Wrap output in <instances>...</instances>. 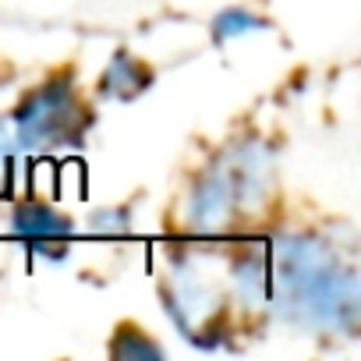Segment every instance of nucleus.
Wrapping results in <instances>:
<instances>
[{
	"label": "nucleus",
	"instance_id": "nucleus-2",
	"mask_svg": "<svg viewBox=\"0 0 361 361\" xmlns=\"http://www.w3.org/2000/svg\"><path fill=\"white\" fill-rule=\"evenodd\" d=\"M273 195V156L262 142L241 138L192 177L185 195V227L199 238L238 231L245 209L255 213Z\"/></svg>",
	"mask_w": 361,
	"mask_h": 361
},
{
	"label": "nucleus",
	"instance_id": "nucleus-3",
	"mask_svg": "<svg viewBox=\"0 0 361 361\" xmlns=\"http://www.w3.org/2000/svg\"><path fill=\"white\" fill-rule=\"evenodd\" d=\"M8 117L15 124V138H18L22 152L75 149L85 142V135L96 121L71 68H57L43 82L25 89Z\"/></svg>",
	"mask_w": 361,
	"mask_h": 361
},
{
	"label": "nucleus",
	"instance_id": "nucleus-1",
	"mask_svg": "<svg viewBox=\"0 0 361 361\" xmlns=\"http://www.w3.org/2000/svg\"><path fill=\"white\" fill-rule=\"evenodd\" d=\"M269 305L298 329L354 336L361 322L357 269L326 238L287 231L269 248Z\"/></svg>",
	"mask_w": 361,
	"mask_h": 361
},
{
	"label": "nucleus",
	"instance_id": "nucleus-5",
	"mask_svg": "<svg viewBox=\"0 0 361 361\" xmlns=\"http://www.w3.org/2000/svg\"><path fill=\"white\" fill-rule=\"evenodd\" d=\"M11 234L18 241H25L29 252H36V255L64 259L68 248H71V241H75V224L57 206H50L47 199L25 195L11 209Z\"/></svg>",
	"mask_w": 361,
	"mask_h": 361
},
{
	"label": "nucleus",
	"instance_id": "nucleus-11",
	"mask_svg": "<svg viewBox=\"0 0 361 361\" xmlns=\"http://www.w3.org/2000/svg\"><path fill=\"white\" fill-rule=\"evenodd\" d=\"M18 138H15V124H11V117L8 114H0V166L4 170H11V163L18 159Z\"/></svg>",
	"mask_w": 361,
	"mask_h": 361
},
{
	"label": "nucleus",
	"instance_id": "nucleus-9",
	"mask_svg": "<svg viewBox=\"0 0 361 361\" xmlns=\"http://www.w3.org/2000/svg\"><path fill=\"white\" fill-rule=\"evenodd\" d=\"M266 25H269V18H262V15H255V11H248V8H227V11H220V15L213 18L209 36H213L216 47H224V43H231L234 36L259 32V29H266Z\"/></svg>",
	"mask_w": 361,
	"mask_h": 361
},
{
	"label": "nucleus",
	"instance_id": "nucleus-6",
	"mask_svg": "<svg viewBox=\"0 0 361 361\" xmlns=\"http://www.w3.org/2000/svg\"><path fill=\"white\" fill-rule=\"evenodd\" d=\"M231 273V298L245 308L269 305V248L262 241H245L227 259Z\"/></svg>",
	"mask_w": 361,
	"mask_h": 361
},
{
	"label": "nucleus",
	"instance_id": "nucleus-8",
	"mask_svg": "<svg viewBox=\"0 0 361 361\" xmlns=\"http://www.w3.org/2000/svg\"><path fill=\"white\" fill-rule=\"evenodd\" d=\"M106 354L117 357V361H142V357H163V343L138 322H117L110 343H106Z\"/></svg>",
	"mask_w": 361,
	"mask_h": 361
},
{
	"label": "nucleus",
	"instance_id": "nucleus-7",
	"mask_svg": "<svg viewBox=\"0 0 361 361\" xmlns=\"http://www.w3.org/2000/svg\"><path fill=\"white\" fill-rule=\"evenodd\" d=\"M156 82V71L152 64H145L142 57H135L131 50H114V57L106 61L99 82H96V92L110 103H131L138 96H145Z\"/></svg>",
	"mask_w": 361,
	"mask_h": 361
},
{
	"label": "nucleus",
	"instance_id": "nucleus-10",
	"mask_svg": "<svg viewBox=\"0 0 361 361\" xmlns=\"http://www.w3.org/2000/svg\"><path fill=\"white\" fill-rule=\"evenodd\" d=\"M89 227L96 234H128L131 231V209L128 206H114V209H96L89 216Z\"/></svg>",
	"mask_w": 361,
	"mask_h": 361
},
{
	"label": "nucleus",
	"instance_id": "nucleus-4",
	"mask_svg": "<svg viewBox=\"0 0 361 361\" xmlns=\"http://www.w3.org/2000/svg\"><path fill=\"white\" fill-rule=\"evenodd\" d=\"M159 301L177 333L195 347H220L231 333V290L220 287L192 252H173L159 269Z\"/></svg>",
	"mask_w": 361,
	"mask_h": 361
}]
</instances>
